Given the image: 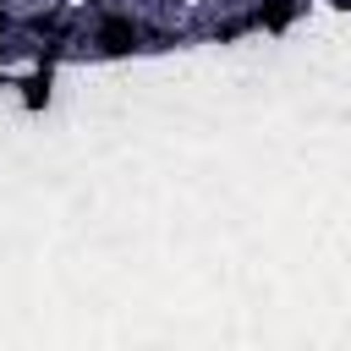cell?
<instances>
[{
  "label": "cell",
  "instance_id": "3957f363",
  "mask_svg": "<svg viewBox=\"0 0 351 351\" xmlns=\"http://www.w3.org/2000/svg\"><path fill=\"white\" fill-rule=\"evenodd\" d=\"M44 99H49V71H44V77H33V82H27V104H33V110H38V104H44Z\"/></svg>",
  "mask_w": 351,
  "mask_h": 351
},
{
  "label": "cell",
  "instance_id": "6da1fadb",
  "mask_svg": "<svg viewBox=\"0 0 351 351\" xmlns=\"http://www.w3.org/2000/svg\"><path fill=\"white\" fill-rule=\"evenodd\" d=\"M99 44H104L110 55H126V49L137 44V27H132V16H104V22H99Z\"/></svg>",
  "mask_w": 351,
  "mask_h": 351
},
{
  "label": "cell",
  "instance_id": "7a4b0ae2",
  "mask_svg": "<svg viewBox=\"0 0 351 351\" xmlns=\"http://www.w3.org/2000/svg\"><path fill=\"white\" fill-rule=\"evenodd\" d=\"M258 22H269V27H285V22H291V0H269V5L258 11Z\"/></svg>",
  "mask_w": 351,
  "mask_h": 351
}]
</instances>
